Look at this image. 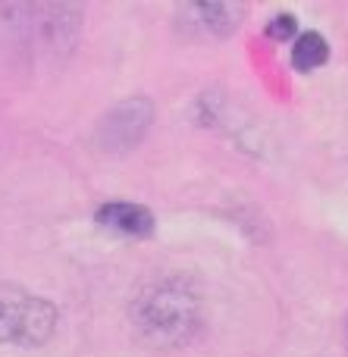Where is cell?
<instances>
[{
    "label": "cell",
    "mask_w": 348,
    "mask_h": 357,
    "mask_svg": "<svg viewBox=\"0 0 348 357\" xmlns=\"http://www.w3.org/2000/svg\"><path fill=\"white\" fill-rule=\"evenodd\" d=\"M129 323L144 345L157 351L186 348L204 326V301L188 279L167 276L138 289L129 304Z\"/></svg>",
    "instance_id": "obj_1"
},
{
    "label": "cell",
    "mask_w": 348,
    "mask_h": 357,
    "mask_svg": "<svg viewBox=\"0 0 348 357\" xmlns=\"http://www.w3.org/2000/svg\"><path fill=\"white\" fill-rule=\"evenodd\" d=\"M0 13L13 41L50 56H66L79 44L85 22L79 3H6Z\"/></svg>",
    "instance_id": "obj_2"
},
{
    "label": "cell",
    "mask_w": 348,
    "mask_h": 357,
    "mask_svg": "<svg viewBox=\"0 0 348 357\" xmlns=\"http://www.w3.org/2000/svg\"><path fill=\"white\" fill-rule=\"evenodd\" d=\"M60 310L54 301L31 295L29 289L0 282V345L44 348L56 335Z\"/></svg>",
    "instance_id": "obj_3"
},
{
    "label": "cell",
    "mask_w": 348,
    "mask_h": 357,
    "mask_svg": "<svg viewBox=\"0 0 348 357\" xmlns=\"http://www.w3.org/2000/svg\"><path fill=\"white\" fill-rule=\"evenodd\" d=\"M151 123H154V104H151V98H142V94L126 98L98 119V126H94V144L104 154L123 157L144 142V135L151 132Z\"/></svg>",
    "instance_id": "obj_4"
},
{
    "label": "cell",
    "mask_w": 348,
    "mask_h": 357,
    "mask_svg": "<svg viewBox=\"0 0 348 357\" xmlns=\"http://www.w3.org/2000/svg\"><path fill=\"white\" fill-rule=\"evenodd\" d=\"M179 22L188 31L198 35H211V38H229L242 29L245 22V3L239 0H207V3H182L179 10Z\"/></svg>",
    "instance_id": "obj_5"
},
{
    "label": "cell",
    "mask_w": 348,
    "mask_h": 357,
    "mask_svg": "<svg viewBox=\"0 0 348 357\" xmlns=\"http://www.w3.org/2000/svg\"><path fill=\"white\" fill-rule=\"evenodd\" d=\"M94 220H98V226L110 229V232L123 235V238H151L157 229L154 213L144 204H132V201L100 204Z\"/></svg>",
    "instance_id": "obj_6"
},
{
    "label": "cell",
    "mask_w": 348,
    "mask_h": 357,
    "mask_svg": "<svg viewBox=\"0 0 348 357\" xmlns=\"http://www.w3.org/2000/svg\"><path fill=\"white\" fill-rule=\"evenodd\" d=\"M326 60H330V44L320 31H301L292 41V66L298 73H314L326 66Z\"/></svg>",
    "instance_id": "obj_7"
},
{
    "label": "cell",
    "mask_w": 348,
    "mask_h": 357,
    "mask_svg": "<svg viewBox=\"0 0 348 357\" xmlns=\"http://www.w3.org/2000/svg\"><path fill=\"white\" fill-rule=\"evenodd\" d=\"M267 38L270 41H292V38H298V19L292 13H276L267 25Z\"/></svg>",
    "instance_id": "obj_8"
},
{
    "label": "cell",
    "mask_w": 348,
    "mask_h": 357,
    "mask_svg": "<svg viewBox=\"0 0 348 357\" xmlns=\"http://www.w3.org/2000/svg\"><path fill=\"white\" fill-rule=\"evenodd\" d=\"M345 339H348V320H345Z\"/></svg>",
    "instance_id": "obj_9"
}]
</instances>
